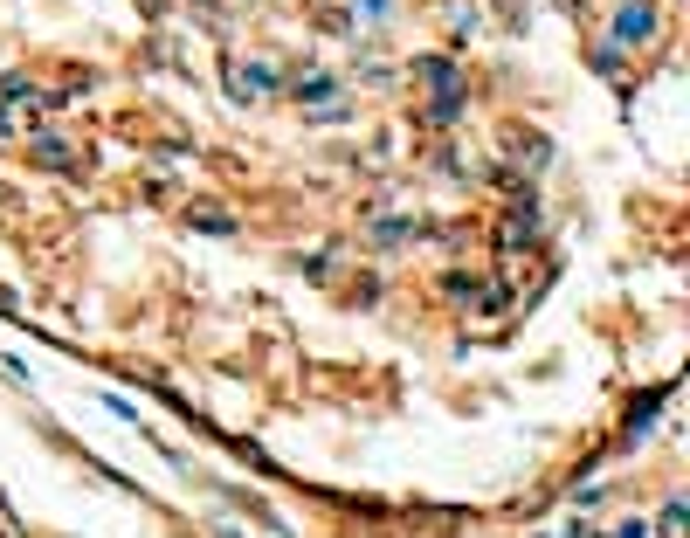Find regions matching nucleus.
<instances>
[{
	"instance_id": "nucleus-1",
	"label": "nucleus",
	"mask_w": 690,
	"mask_h": 538,
	"mask_svg": "<svg viewBox=\"0 0 690 538\" xmlns=\"http://www.w3.org/2000/svg\"><path fill=\"white\" fill-rule=\"evenodd\" d=\"M504 222H511V228H504V242H511V249H525V242H538V235H546V222H538V201H532V187L518 193V207L504 214Z\"/></svg>"
},
{
	"instance_id": "nucleus-2",
	"label": "nucleus",
	"mask_w": 690,
	"mask_h": 538,
	"mask_svg": "<svg viewBox=\"0 0 690 538\" xmlns=\"http://www.w3.org/2000/svg\"><path fill=\"white\" fill-rule=\"evenodd\" d=\"M656 35V7H622L614 15V42H649Z\"/></svg>"
},
{
	"instance_id": "nucleus-3",
	"label": "nucleus",
	"mask_w": 690,
	"mask_h": 538,
	"mask_svg": "<svg viewBox=\"0 0 690 538\" xmlns=\"http://www.w3.org/2000/svg\"><path fill=\"white\" fill-rule=\"evenodd\" d=\"M463 104H470V97H463V90H435V104H428V125H455V118H463Z\"/></svg>"
},
{
	"instance_id": "nucleus-4",
	"label": "nucleus",
	"mask_w": 690,
	"mask_h": 538,
	"mask_svg": "<svg viewBox=\"0 0 690 538\" xmlns=\"http://www.w3.org/2000/svg\"><path fill=\"white\" fill-rule=\"evenodd\" d=\"M187 222L201 228V235H235V222H228L221 207H187Z\"/></svg>"
},
{
	"instance_id": "nucleus-5",
	"label": "nucleus",
	"mask_w": 690,
	"mask_h": 538,
	"mask_svg": "<svg viewBox=\"0 0 690 538\" xmlns=\"http://www.w3.org/2000/svg\"><path fill=\"white\" fill-rule=\"evenodd\" d=\"M422 83H435V90H455V63H449V56H422Z\"/></svg>"
},
{
	"instance_id": "nucleus-6",
	"label": "nucleus",
	"mask_w": 690,
	"mask_h": 538,
	"mask_svg": "<svg viewBox=\"0 0 690 538\" xmlns=\"http://www.w3.org/2000/svg\"><path fill=\"white\" fill-rule=\"evenodd\" d=\"M28 152H35V159H42L48 173H69V145H56V139H35V145H28Z\"/></svg>"
},
{
	"instance_id": "nucleus-7",
	"label": "nucleus",
	"mask_w": 690,
	"mask_h": 538,
	"mask_svg": "<svg viewBox=\"0 0 690 538\" xmlns=\"http://www.w3.org/2000/svg\"><path fill=\"white\" fill-rule=\"evenodd\" d=\"M442 290H449V297H484V284H476V276H470V269H449V284H442Z\"/></svg>"
},
{
	"instance_id": "nucleus-8",
	"label": "nucleus",
	"mask_w": 690,
	"mask_h": 538,
	"mask_svg": "<svg viewBox=\"0 0 690 538\" xmlns=\"http://www.w3.org/2000/svg\"><path fill=\"white\" fill-rule=\"evenodd\" d=\"M298 104H331V77H311V83H298Z\"/></svg>"
},
{
	"instance_id": "nucleus-9",
	"label": "nucleus",
	"mask_w": 690,
	"mask_h": 538,
	"mask_svg": "<svg viewBox=\"0 0 690 538\" xmlns=\"http://www.w3.org/2000/svg\"><path fill=\"white\" fill-rule=\"evenodd\" d=\"M408 235V222H401V214H380V228H373V242H401Z\"/></svg>"
},
{
	"instance_id": "nucleus-10",
	"label": "nucleus",
	"mask_w": 690,
	"mask_h": 538,
	"mask_svg": "<svg viewBox=\"0 0 690 538\" xmlns=\"http://www.w3.org/2000/svg\"><path fill=\"white\" fill-rule=\"evenodd\" d=\"M663 538H684V497H670V511H663Z\"/></svg>"
},
{
	"instance_id": "nucleus-11",
	"label": "nucleus",
	"mask_w": 690,
	"mask_h": 538,
	"mask_svg": "<svg viewBox=\"0 0 690 538\" xmlns=\"http://www.w3.org/2000/svg\"><path fill=\"white\" fill-rule=\"evenodd\" d=\"M614 538H649V524L635 518V524H622V532H614Z\"/></svg>"
},
{
	"instance_id": "nucleus-12",
	"label": "nucleus",
	"mask_w": 690,
	"mask_h": 538,
	"mask_svg": "<svg viewBox=\"0 0 690 538\" xmlns=\"http://www.w3.org/2000/svg\"><path fill=\"white\" fill-rule=\"evenodd\" d=\"M360 15H373V21H380V15H387V0H360Z\"/></svg>"
},
{
	"instance_id": "nucleus-13",
	"label": "nucleus",
	"mask_w": 690,
	"mask_h": 538,
	"mask_svg": "<svg viewBox=\"0 0 690 538\" xmlns=\"http://www.w3.org/2000/svg\"><path fill=\"white\" fill-rule=\"evenodd\" d=\"M566 538H594V532H580V524H573V532H566Z\"/></svg>"
}]
</instances>
